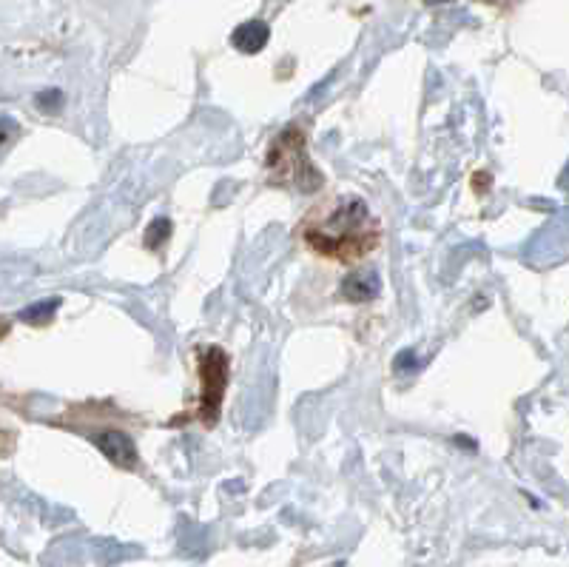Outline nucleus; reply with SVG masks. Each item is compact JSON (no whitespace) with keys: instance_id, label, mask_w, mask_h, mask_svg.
<instances>
[{"instance_id":"obj_11","label":"nucleus","mask_w":569,"mask_h":567,"mask_svg":"<svg viewBox=\"0 0 569 567\" xmlns=\"http://www.w3.org/2000/svg\"><path fill=\"white\" fill-rule=\"evenodd\" d=\"M473 186H476V191L478 189H490V177H487V171H478L476 180H473Z\"/></svg>"},{"instance_id":"obj_10","label":"nucleus","mask_w":569,"mask_h":567,"mask_svg":"<svg viewBox=\"0 0 569 567\" xmlns=\"http://www.w3.org/2000/svg\"><path fill=\"white\" fill-rule=\"evenodd\" d=\"M410 368H416V354L413 351H402L396 357V371H410Z\"/></svg>"},{"instance_id":"obj_6","label":"nucleus","mask_w":569,"mask_h":567,"mask_svg":"<svg viewBox=\"0 0 569 567\" xmlns=\"http://www.w3.org/2000/svg\"><path fill=\"white\" fill-rule=\"evenodd\" d=\"M57 308H60V300H57V297H52V300H40V303L35 305H26L18 314V320L26 322V325H46V322H52Z\"/></svg>"},{"instance_id":"obj_1","label":"nucleus","mask_w":569,"mask_h":567,"mask_svg":"<svg viewBox=\"0 0 569 567\" xmlns=\"http://www.w3.org/2000/svg\"><path fill=\"white\" fill-rule=\"evenodd\" d=\"M370 211L359 197L342 200L331 217L319 228H308L305 240L325 257L336 260H356L373 248V234H368Z\"/></svg>"},{"instance_id":"obj_5","label":"nucleus","mask_w":569,"mask_h":567,"mask_svg":"<svg viewBox=\"0 0 569 567\" xmlns=\"http://www.w3.org/2000/svg\"><path fill=\"white\" fill-rule=\"evenodd\" d=\"M268 38H271V29H268L265 20H245V23H239L237 29H234L231 43L242 55H257V52H262L268 46Z\"/></svg>"},{"instance_id":"obj_9","label":"nucleus","mask_w":569,"mask_h":567,"mask_svg":"<svg viewBox=\"0 0 569 567\" xmlns=\"http://www.w3.org/2000/svg\"><path fill=\"white\" fill-rule=\"evenodd\" d=\"M20 126L12 117H0V157L6 154V149L18 140Z\"/></svg>"},{"instance_id":"obj_2","label":"nucleus","mask_w":569,"mask_h":567,"mask_svg":"<svg viewBox=\"0 0 569 567\" xmlns=\"http://www.w3.org/2000/svg\"><path fill=\"white\" fill-rule=\"evenodd\" d=\"M200 416L205 425H214L220 419V405L228 388V354L220 345H208L200 354Z\"/></svg>"},{"instance_id":"obj_7","label":"nucleus","mask_w":569,"mask_h":567,"mask_svg":"<svg viewBox=\"0 0 569 567\" xmlns=\"http://www.w3.org/2000/svg\"><path fill=\"white\" fill-rule=\"evenodd\" d=\"M168 237H171V220H168V217H154V220L148 223L146 234H143V243H146V248H151V251H160V248L168 243Z\"/></svg>"},{"instance_id":"obj_3","label":"nucleus","mask_w":569,"mask_h":567,"mask_svg":"<svg viewBox=\"0 0 569 567\" xmlns=\"http://www.w3.org/2000/svg\"><path fill=\"white\" fill-rule=\"evenodd\" d=\"M94 448H100V454L106 456L109 462H114L117 468H126V471H134L137 468V448H134V439L123 431H100V434L92 436Z\"/></svg>"},{"instance_id":"obj_8","label":"nucleus","mask_w":569,"mask_h":567,"mask_svg":"<svg viewBox=\"0 0 569 567\" xmlns=\"http://www.w3.org/2000/svg\"><path fill=\"white\" fill-rule=\"evenodd\" d=\"M35 103L40 106V112H60L66 106V97L60 89H46L35 97Z\"/></svg>"},{"instance_id":"obj_12","label":"nucleus","mask_w":569,"mask_h":567,"mask_svg":"<svg viewBox=\"0 0 569 567\" xmlns=\"http://www.w3.org/2000/svg\"><path fill=\"white\" fill-rule=\"evenodd\" d=\"M424 3H430V6H433V3H450V0H424Z\"/></svg>"},{"instance_id":"obj_4","label":"nucleus","mask_w":569,"mask_h":567,"mask_svg":"<svg viewBox=\"0 0 569 567\" xmlns=\"http://www.w3.org/2000/svg\"><path fill=\"white\" fill-rule=\"evenodd\" d=\"M379 288H382L379 274H376L373 268H359V271H353V274L345 277L342 297H345L348 303H368V300H373V297L379 294Z\"/></svg>"}]
</instances>
